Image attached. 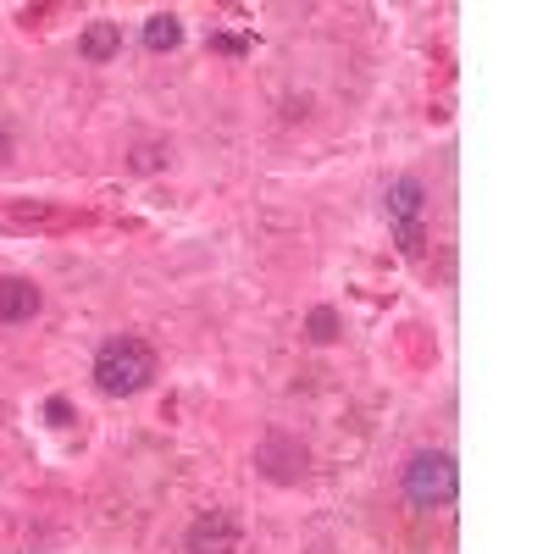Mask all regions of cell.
Segmentation results:
<instances>
[{
	"label": "cell",
	"mask_w": 554,
	"mask_h": 554,
	"mask_svg": "<svg viewBox=\"0 0 554 554\" xmlns=\"http://www.w3.org/2000/svg\"><path fill=\"white\" fill-rule=\"evenodd\" d=\"M405 494H410V505H422V510L449 505V499L460 494L455 460H449L444 449H422V455H410V466H405Z\"/></svg>",
	"instance_id": "2"
},
{
	"label": "cell",
	"mask_w": 554,
	"mask_h": 554,
	"mask_svg": "<svg viewBox=\"0 0 554 554\" xmlns=\"http://www.w3.org/2000/svg\"><path fill=\"white\" fill-rule=\"evenodd\" d=\"M305 327H311V338H316V344H333V338H338V311L316 305V311H311V322H305Z\"/></svg>",
	"instance_id": "8"
},
{
	"label": "cell",
	"mask_w": 554,
	"mask_h": 554,
	"mask_svg": "<svg viewBox=\"0 0 554 554\" xmlns=\"http://www.w3.org/2000/svg\"><path fill=\"white\" fill-rule=\"evenodd\" d=\"M211 45H217V50H228V56H244V39H239V34H217Z\"/></svg>",
	"instance_id": "11"
},
{
	"label": "cell",
	"mask_w": 554,
	"mask_h": 554,
	"mask_svg": "<svg viewBox=\"0 0 554 554\" xmlns=\"http://www.w3.org/2000/svg\"><path fill=\"white\" fill-rule=\"evenodd\" d=\"M399 244H405V255H422V228H416V222L399 228Z\"/></svg>",
	"instance_id": "9"
},
{
	"label": "cell",
	"mask_w": 554,
	"mask_h": 554,
	"mask_svg": "<svg viewBox=\"0 0 554 554\" xmlns=\"http://www.w3.org/2000/svg\"><path fill=\"white\" fill-rule=\"evenodd\" d=\"M12 156V133H6V122H0V161Z\"/></svg>",
	"instance_id": "12"
},
{
	"label": "cell",
	"mask_w": 554,
	"mask_h": 554,
	"mask_svg": "<svg viewBox=\"0 0 554 554\" xmlns=\"http://www.w3.org/2000/svg\"><path fill=\"white\" fill-rule=\"evenodd\" d=\"M45 416H50V422H56V427H67V416H73V405H67V399H50V405H45Z\"/></svg>",
	"instance_id": "10"
},
{
	"label": "cell",
	"mask_w": 554,
	"mask_h": 554,
	"mask_svg": "<svg viewBox=\"0 0 554 554\" xmlns=\"http://www.w3.org/2000/svg\"><path fill=\"white\" fill-rule=\"evenodd\" d=\"M239 543H244V527L233 510H200L189 521V532H183L189 554H239Z\"/></svg>",
	"instance_id": "3"
},
{
	"label": "cell",
	"mask_w": 554,
	"mask_h": 554,
	"mask_svg": "<svg viewBox=\"0 0 554 554\" xmlns=\"http://www.w3.org/2000/svg\"><path fill=\"white\" fill-rule=\"evenodd\" d=\"M383 211H388V222L410 228V222L422 217V183H416V178H394L383 189Z\"/></svg>",
	"instance_id": "5"
},
{
	"label": "cell",
	"mask_w": 554,
	"mask_h": 554,
	"mask_svg": "<svg viewBox=\"0 0 554 554\" xmlns=\"http://www.w3.org/2000/svg\"><path fill=\"white\" fill-rule=\"evenodd\" d=\"M145 45H150V50H178V45H183V23H178L172 12H156V17L145 23Z\"/></svg>",
	"instance_id": "7"
},
{
	"label": "cell",
	"mask_w": 554,
	"mask_h": 554,
	"mask_svg": "<svg viewBox=\"0 0 554 554\" xmlns=\"http://www.w3.org/2000/svg\"><path fill=\"white\" fill-rule=\"evenodd\" d=\"M39 305H45V294H39V283H28V277H0V322H34Z\"/></svg>",
	"instance_id": "4"
},
{
	"label": "cell",
	"mask_w": 554,
	"mask_h": 554,
	"mask_svg": "<svg viewBox=\"0 0 554 554\" xmlns=\"http://www.w3.org/2000/svg\"><path fill=\"white\" fill-rule=\"evenodd\" d=\"M156 377V350H150L145 338H106L100 344V355H95V383H100V394H111V399H128V394H139V388Z\"/></svg>",
	"instance_id": "1"
},
{
	"label": "cell",
	"mask_w": 554,
	"mask_h": 554,
	"mask_svg": "<svg viewBox=\"0 0 554 554\" xmlns=\"http://www.w3.org/2000/svg\"><path fill=\"white\" fill-rule=\"evenodd\" d=\"M78 50H84V61H111L122 50V23H89Z\"/></svg>",
	"instance_id": "6"
}]
</instances>
